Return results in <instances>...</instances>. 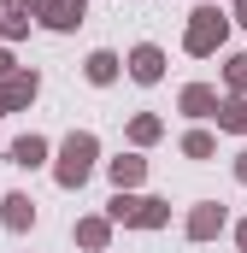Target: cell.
<instances>
[{
  "mask_svg": "<svg viewBox=\"0 0 247 253\" xmlns=\"http://www.w3.org/2000/svg\"><path fill=\"white\" fill-rule=\"evenodd\" d=\"M82 71H88V83H112V77H118V53H106V47H100V53H88Z\"/></svg>",
  "mask_w": 247,
  "mask_h": 253,
  "instance_id": "13",
  "label": "cell"
},
{
  "mask_svg": "<svg viewBox=\"0 0 247 253\" xmlns=\"http://www.w3.org/2000/svg\"><path fill=\"white\" fill-rule=\"evenodd\" d=\"M94 153H100V141L88 135V129H77V135H65V147H59V177L65 189H77V183H88V171H94Z\"/></svg>",
  "mask_w": 247,
  "mask_h": 253,
  "instance_id": "1",
  "label": "cell"
},
{
  "mask_svg": "<svg viewBox=\"0 0 247 253\" xmlns=\"http://www.w3.org/2000/svg\"><path fill=\"white\" fill-rule=\"evenodd\" d=\"M230 88H247V53L230 59Z\"/></svg>",
  "mask_w": 247,
  "mask_h": 253,
  "instance_id": "18",
  "label": "cell"
},
{
  "mask_svg": "<svg viewBox=\"0 0 247 253\" xmlns=\"http://www.w3.org/2000/svg\"><path fill=\"white\" fill-rule=\"evenodd\" d=\"M0 218H6V230H30L36 224V200L30 194H6V212Z\"/></svg>",
  "mask_w": 247,
  "mask_h": 253,
  "instance_id": "9",
  "label": "cell"
},
{
  "mask_svg": "<svg viewBox=\"0 0 247 253\" xmlns=\"http://www.w3.org/2000/svg\"><path fill=\"white\" fill-rule=\"evenodd\" d=\"M77 242L82 248H106V218H82L77 224Z\"/></svg>",
  "mask_w": 247,
  "mask_h": 253,
  "instance_id": "14",
  "label": "cell"
},
{
  "mask_svg": "<svg viewBox=\"0 0 247 253\" xmlns=\"http://www.w3.org/2000/svg\"><path fill=\"white\" fill-rule=\"evenodd\" d=\"M41 159H47V141H41V135H18V141H12V165H24V171H36Z\"/></svg>",
  "mask_w": 247,
  "mask_h": 253,
  "instance_id": "8",
  "label": "cell"
},
{
  "mask_svg": "<svg viewBox=\"0 0 247 253\" xmlns=\"http://www.w3.org/2000/svg\"><path fill=\"white\" fill-rule=\"evenodd\" d=\"M224 30H230V24H224V12H218V6H200V12H194V18H188V53H212V47H218V42H224Z\"/></svg>",
  "mask_w": 247,
  "mask_h": 253,
  "instance_id": "3",
  "label": "cell"
},
{
  "mask_svg": "<svg viewBox=\"0 0 247 253\" xmlns=\"http://www.w3.org/2000/svg\"><path fill=\"white\" fill-rule=\"evenodd\" d=\"M236 177H242V183H247V153H242V159H236Z\"/></svg>",
  "mask_w": 247,
  "mask_h": 253,
  "instance_id": "21",
  "label": "cell"
},
{
  "mask_svg": "<svg viewBox=\"0 0 247 253\" xmlns=\"http://www.w3.org/2000/svg\"><path fill=\"white\" fill-rule=\"evenodd\" d=\"M212 118H218V129H242L247 135V100H218Z\"/></svg>",
  "mask_w": 247,
  "mask_h": 253,
  "instance_id": "12",
  "label": "cell"
},
{
  "mask_svg": "<svg viewBox=\"0 0 247 253\" xmlns=\"http://www.w3.org/2000/svg\"><path fill=\"white\" fill-rule=\"evenodd\" d=\"M141 177H147V165H141L135 153H124V159H112V183H118V189H135Z\"/></svg>",
  "mask_w": 247,
  "mask_h": 253,
  "instance_id": "11",
  "label": "cell"
},
{
  "mask_svg": "<svg viewBox=\"0 0 247 253\" xmlns=\"http://www.w3.org/2000/svg\"><path fill=\"white\" fill-rule=\"evenodd\" d=\"M183 153H188V159H212V153H218V141H212L206 129H194V135H183Z\"/></svg>",
  "mask_w": 247,
  "mask_h": 253,
  "instance_id": "15",
  "label": "cell"
},
{
  "mask_svg": "<svg viewBox=\"0 0 247 253\" xmlns=\"http://www.w3.org/2000/svg\"><path fill=\"white\" fill-rule=\"evenodd\" d=\"M218 230H224V206H218V200H200V206L188 212V242H212Z\"/></svg>",
  "mask_w": 247,
  "mask_h": 253,
  "instance_id": "5",
  "label": "cell"
},
{
  "mask_svg": "<svg viewBox=\"0 0 247 253\" xmlns=\"http://www.w3.org/2000/svg\"><path fill=\"white\" fill-rule=\"evenodd\" d=\"M183 112L188 118H212V112H218V94H212L206 83H188L183 88Z\"/></svg>",
  "mask_w": 247,
  "mask_h": 253,
  "instance_id": "7",
  "label": "cell"
},
{
  "mask_svg": "<svg viewBox=\"0 0 247 253\" xmlns=\"http://www.w3.org/2000/svg\"><path fill=\"white\" fill-rule=\"evenodd\" d=\"M129 135H135L141 147H147V141H159V118H135V124H129Z\"/></svg>",
  "mask_w": 247,
  "mask_h": 253,
  "instance_id": "17",
  "label": "cell"
},
{
  "mask_svg": "<svg viewBox=\"0 0 247 253\" xmlns=\"http://www.w3.org/2000/svg\"><path fill=\"white\" fill-rule=\"evenodd\" d=\"M12 6H24V12H41V0H12Z\"/></svg>",
  "mask_w": 247,
  "mask_h": 253,
  "instance_id": "19",
  "label": "cell"
},
{
  "mask_svg": "<svg viewBox=\"0 0 247 253\" xmlns=\"http://www.w3.org/2000/svg\"><path fill=\"white\" fill-rule=\"evenodd\" d=\"M129 77H135V83H159V77H165V53H159L153 42H141V47L129 53Z\"/></svg>",
  "mask_w": 247,
  "mask_h": 253,
  "instance_id": "6",
  "label": "cell"
},
{
  "mask_svg": "<svg viewBox=\"0 0 247 253\" xmlns=\"http://www.w3.org/2000/svg\"><path fill=\"white\" fill-rule=\"evenodd\" d=\"M236 242H242V253H247V218H242V230H236Z\"/></svg>",
  "mask_w": 247,
  "mask_h": 253,
  "instance_id": "22",
  "label": "cell"
},
{
  "mask_svg": "<svg viewBox=\"0 0 247 253\" xmlns=\"http://www.w3.org/2000/svg\"><path fill=\"white\" fill-rule=\"evenodd\" d=\"M0 77H12V53H0Z\"/></svg>",
  "mask_w": 247,
  "mask_h": 253,
  "instance_id": "20",
  "label": "cell"
},
{
  "mask_svg": "<svg viewBox=\"0 0 247 253\" xmlns=\"http://www.w3.org/2000/svg\"><path fill=\"white\" fill-rule=\"evenodd\" d=\"M0 30H6V36H24V30H30V12H24V6H6V12H0Z\"/></svg>",
  "mask_w": 247,
  "mask_h": 253,
  "instance_id": "16",
  "label": "cell"
},
{
  "mask_svg": "<svg viewBox=\"0 0 247 253\" xmlns=\"http://www.w3.org/2000/svg\"><path fill=\"white\" fill-rule=\"evenodd\" d=\"M171 218V206L165 200H135V194H124L118 189V200H112V224H135V230H159Z\"/></svg>",
  "mask_w": 247,
  "mask_h": 253,
  "instance_id": "2",
  "label": "cell"
},
{
  "mask_svg": "<svg viewBox=\"0 0 247 253\" xmlns=\"http://www.w3.org/2000/svg\"><path fill=\"white\" fill-rule=\"evenodd\" d=\"M82 24V0H53L47 6V30H77Z\"/></svg>",
  "mask_w": 247,
  "mask_h": 253,
  "instance_id": "10",
  "label": "cell"
},
{
  "mask_svg": "<svg viewBox=\"0 0 247 253\" xmlns=\"http://www.w3.org/2000/svg\"><path fill=\"white\" fill-rule=\"evenodd\" d=\"M242 24H247V0H242Z\"/></svg>",
  "mask_w": 247,
  "mask_h": 253,
  "instance_id": "23",
  "label": "cell"
},
{
  "mask_svg": "<svg viewBox=\"0 0 247 253\" xmlns=\"http://www.w3.org/2000/svg\"><path fill=\"white\" fill-rule=\"evenodd\" d=\"M36 71H12V77H0V112H12V106H30L36 100Z\"/></svg>",
  "mask_w": 247,
  "mask_h": 253,
  "instance_id": "4",
  "label": "cell"
}]
</instances>
